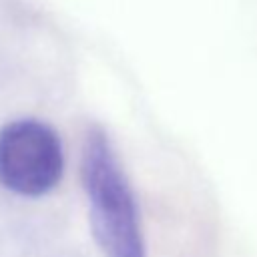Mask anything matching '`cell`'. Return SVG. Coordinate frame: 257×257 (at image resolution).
I'll return each instance as SVG.
<instances>
[{"label": "cell", "mask_w": 257, "mask_h": 257, "mask_svg": "<svg viewBox=\"0 0 257 257\" xmlns=\"http://www.w3.org/2000/svg\"><path fill=\"white\" fill-rule=\"evenodd\" d=\"M80 183L88 223L104 257H147L141 211L108 133L90 124L80 151Z\"/></svg>", "instance_id": "obj_1"}, {"label": "cell", "mask_w": 257, "mask_h": 257, "mask_svg": "<svg viewBox=\"0 0 257 257\" xmlns=\"http://www.w3.org/2000/svg\"><path fill=\"white\" fill-rule=\"evenodd\" d=\"M64 147L56 128L20 116L0 126V187L26 199L44 197L62 179Z\"/></svg>", "instance_id": "obj_2"}]
</instances>
